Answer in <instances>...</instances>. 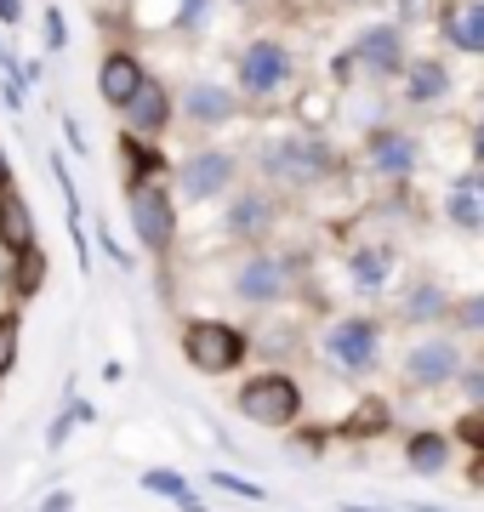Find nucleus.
Wrapping results in <instances>:
<instances>
[{"label": "nucleus", "mask_w": 484, "mask_h": 512, "mask_svg": "<svg viewBox=\"0 0 484 512\" xmlns=\"http://www.w3.org/2000/svg\"><path fill=\"white\" fill-rule=\"evenodd\" d=\"M40 512H75V490H52L40 501Z\"/></svg>", "instance_id": "nucleus-38"}, {"label": "nucleus", "mask_w": 484, "mask_h": 512, "mask_svg": "<svg viewBox=\"0 0 484 512\" xmlns=\"http://www.w3.org/2000/svg\"><path fill=\"white\" fill-rule=\"evenodd\" d=\"M6 188H18V183H12V154H6V143H0V194H6Z\"/></svg>", "instance_id": "nucleus-41"}, {"label": "nucleus", "mask_w": 484, "mask_h": 512, "mask_svg": "<svg viewBox=\"0 0 484 512\" xmlns=\"http://www.w3.org/2000/svg\"><path fill=\"white\" fill-rule=\"evenodd\" d=\"M18 342H23V319L18 308L0 313V376H12V365H18Z\"/></svg>", "instance_id": "nucleus-28"}, {"label": "nucleus", "mask_w": 484, "mask_h": 512, "mask_svg": "<svg viewBox=\"0 0 484 512\" xmlns=\"http://www.w3.org/2000/svg\"><path fill=\"white\" fill-rule=\"evenodd\" d=\"M467 148H473V171H484V114L473 120V131H467Z\"/></svg>", "instance_id": "nucleus-37"}, {"label": "nucleus", "mask_w": 484, "mask_h": 512, "mask_svg": "<svg viewBox=\"0 0 484 512\" xmlns=\"http://www.w3.org/2000/svg\"><path fill=\"white\" fill-rule=\"evenodd\" d=\"M376 427H388V404H382V399L359 404L354 416H348V427H342V433H348V439H359V433H376Z\"/></svg>", "instance_id": "nucleus-30"}, {"label": "nucleus", "mask_w": 484, "mask_h": 512, "mask_svg": "<svg viewBox=\"0 0 484 512\" xmlns=\"http://www.w3.org/2000/svg\"><path fill=\"white\" fill-rule=\"evenodd\" d=\"M245 177V160L234 148H194L183 160H171V194H183L188 205L228 200Z\"/></svg>", "instance_id": "nucleus-5"}, {"label": "nucleus", "mask_w": 484, "mask_h": 512, "mask_svg": "<svg viewBox=\"0 0 484 512\" xmlns=\"http://www.w3.org/2000/svg\"><path fill=\"white\" fill-rule=\"evenodd\" d=\"M240 92L234 86H223V80H211V74H194L183 92H177V114H183V126L194 131H223L240 120Z\"/></svg>", "instance_id": "nucleus-13"}, {"label": "nucleus", "mask_w": 484, "mask_h": 512, "mask_svg": "<svg viewBox=\"0 0 484 512\" xmlns=\"http://www.w3.org/2000/svg\"><path fill=\"white\" fill-rule=\"evenodd\" d=\"M40 239H35V211H29V200H23L18 188H6L0 194V251L6 256H23V251H35Z\"/></svg>", "instance_id": "nucleus-21"}, {"label": "nucleus", "mask_w": 484, "mask_h": 512, "mask_svg": "<svg viewBox=\"0 0 484 512\" xmlns=\"http://www.w3.org/2000/svg\"><path fill=\"white\" fill-rule=\"evenodd\" d=\"M285 217V205L274 188H262V183H240L234 194L223 200V217H217V228H223V239H234V245H257L262 251V239L280 228Z\"/></svg>", "instance_id": "nucleus-9"}, {"label": "nucleus", "mask_w": 484, "mask_h": 512, "mask_svg": "<svg viewBox=\"0 0 484 512\" xmlns=\"http://www.w3.org/2000/svg\"><path fill=\"white\" fill-rule=\"evenodd\" d=\"M245 353H251V336L240 325H228V319H188L183 325V359L200 376H228V370L245 365Z\"/></svg>", "instance_id": "nucleus-7"}, {"label": "nucleus", "mask_w": 484, "mask_h": 512, "mask_svg": "<svg viewBox=\"0 0 484 512\" xmlns=\"http://www.w3.org/2000/svg\"><path fill=\"white\" fill-rule=\"evenodd\" d=\"M251 171L274 194H308V188L331 183L336 171H342V154L331 148L325 131H274V137H257Z\"/></svg>", "instance_id": "nucleus-1"}, {"label": "nucleus", "mask_w": 484, "mask_h": 512, "mask_svg": "<svg viewBox=\"0 0 484 512\" xmlns=\"http://www.w3.org/2000/svg\"><path fill=\"white\" fill-rule=\"evenodd\" d=\"M46 274H52V256L40 251V245H35V251H23V256H12V296L29 302V296L46 285Z\"/></svg>", "instance_id": "nucleus-25"}, {"label": "nucleus", "mask_w": 484, "mask_h": 512, "mask_svg": "<svg viewBox=\"0 0 484 512\" xmlns=\"http://www.w3.org/2000/svg\"><path fill=\"white\" fill-rule=\"evenodd\" d=\"M450 86H456V74H450L445 57H410L405 74H399V103L405 109H433V103H445Z\"/></svg>", "instance_id": "nucleus-15"}, {"label": "nucleus", "mask_w": 484, "mask_h": 512, "mask_svg": "<svg viewBox=\"0 0 484 512\" xmlns=\"http://www.w3.org/2000/svg\"><path fill=\"white\" fill-rule=\"evenodd\" d=\"M126 222L131 239L149 256H171V245H177V194H171V183L126 188Z\"/></svg>", "instance_id": "nucleus-8"}, {"label": "nucleus", "mask_w": 484, "mask_h": 512, "mask_svg": "<svg viewBox=\"0 0 484 512\" xmlns=\"http://www.w3.org/2000/svg\"><path fill=\"white\" fill-rule=\"evenodd\" d=\"M23 23V0H0V29H18Z\"/></svg>", "instance_id": "nucleus-40"}, {"label": "nucleus", "mask_w": 484, "mask_h": 512, "mask_svg": "<svg viewBox=\"0 0 484 512\" xmlns=\"http://www.w3.org/2000/svg\"><path fill=\"white\" fill-rule=\"evenodd\" d=\"M234 6H251V0H234Z\"/></svg>", "instance_id": "nucleus-43"}, {"label": "nucleus", "mask_w": 484, "mask_h": 512, "mask_svg": "<svg viewBox=\"0 0 484 512\" xmlns=\"http://www.w3.org/2000/svg\"><path fill=\"white\" fill-rule=\"evenodd\" d=\"M120 160H126V188L166 183V171H171V160H160V154H154V143L131 137V131H120Z\"/></svg>", "instance_id": "nucleus-23"}, {"label": "nucleus", "mask_w": 484, "mask_h": 512, "mask_svg": "<svg viewBox=\"0 0 484 512\" xmlns=\"http://www.w3.org/2000/svg\"><path fill=\"white\" fill-rule=\"evenodd\" d=\"M302 268H308V251H251L234 262L228 291L251 313H268V308H280V302H291Z\"/></svg>", "instance_id": "nucleus-2"}, {"label": "nucleus", "mask_w": 484, "mask_h": 512, "mask_svg": "<svg viewBox=\"0 0 484 512\" xmlns=\"http://www.w3.org/2000/svg\"><path fill=\"white\" fill-rule=\"evenodd\" d=\"M450 319H456V330H484V291L479 296H456Z\"/></svg>", "instance_id": "nucleus-32"}, {"label": "nucleus", "mask_w": 484, "mask_h": 512, "mask_svg": "<svg viewBox=\"0 0 484 512\" xmlns=\"http://www.w3.org/2000/svg\"><path fill=\"white\" fill-rule=\"evenodd\" d=\"M0 80H23V63L12 57V46L0 40Z\"/></svg>", "instance_id": "nucleus-39"}, {"label": "nucleus", "mask_w": 484, "mask_h": 512, "mask_svg": "<svg viewBox=\"0 0 484 512\" xmlns=\"http://www.w3.org/2000/svg\"><path fill=\"white\" fill-rule=\"evenodd\" d=\"M137 484L149 495H160V501H171V507H183V512H205V495L194 490V478H183L177 467H143Z\"/></svg>", "instance_id": "nucleus-22"}, {"label": "nucleus", "mask_w": 484, "mask_h": 512, "mask_svg": "<svg viewBox=\"0 0 484 512\" xmlns=\"http://www.w3.org/2000/svg\"><path fill=\"white\" fill-rule=\"evenodd\" d=\"M319 359H325L336 376L365 382V376L382 365V319H376V313H342V319H331L325 336H319Z\"/></svg>", "instance_id": "nucleus-4"}, {"label": "nucleus", "mask_w": 484, "mask_h": 512, "mask_svg": "<svg viewBox=\"0 0 484 512\" xmlns=\"http://www.w3.org/2000/svg\"><path fill=\"white\" fill-rule=\"evenodd\" d=\"M120 114H126V131H131V137L154 143V137H166V131L177 126V92H171L160 74H149V80L137 86V97H131Z\"/></svg>", "instance_id": "nucleus-14"}, {"label": "nucleus", "mask_w": 484, "mask_h": 512, "mask_svg": "<svg viewBox=\"0 0 484 512\" xmlns=\"http://www.w3.org/2000/svg\"><path fill=\"white\" fill-rule=\"evenodd\" d=\"M450 308H456V296L439 285V279H410L405 291H399V302H393V319L399 325H445Z\"/></svg>", "instance_id": "nucleus-17"}, {"label": "nucleus", "mask_w": 484, "mask_h": 512, "mask_svg": "<svg viewBox=\"0 0 484 512\" xmlns=\"http://www.w3.org/2000/svg\"><path fill=\"white\" fill-rule=\"evenodd\" d=\"M234 410H240L245 421L268 427V433H280V427H297L302 421V387H297L291 370H257V376L240 382Z\"/></svg>", "instance_id": "nucleus-6"}, {"label": "nucleus", "mask_w": 484, "mask_h": 512, "mask_svg": "<svg viewBox=\"0 0 484 512\" xmlns=\"http://www.w3.org/2000/svg\"><path fill=\"white\" fill-rule=\"evenodd\" d=\"M80 421H97V404H86V399H75V393H69L63 416H57L52 427H46V450H63V444H69V433H75Z\"/></svg>", "instance_id": "nucleus-26"}, {"label": "nucleus", "mask_w": 484, "mask_h": 512, "mask_svg": "<svg viewBox=\"0 0 484 512\" xmlns=\"http://www.w3.org/2000/svg\"><path fill=\"white\" fill-rule=\"evenodd\" d=\"M348 512H376V507H348Z\"/></svg>", "instance_id": "nucleus-42"}, {"label": "nucleus", "mask_w": 484, "mask_h": 512, "mask_svg": "<svg viewBox=\"0 0 484 512\" xmlns=\"http://www.w3.org/2000/svg\"><path fill=\"white\" fill-rule=\"evenodd\" d=\"M143 80H149V69H143V57L137 52H109L103 57V69H97V97H103L109 109H126Z\"/></svg>", "instance_id": "nucleus-20"}, {"label": "nucleus", "mask_w": 484, "mask_h": 512, "mask_svg": "<svg viewBox=\"0 0 484 512\" xmlns=\"http://www.w3.org/2000/svg\"><path fill=\"white\" fill-rule=\"evenodd\" d=\"M359 148H365V171L382 177V183H410L422 171V137L405 126H393V120L365 126V143Z\"/></svg>", "instance_id": "nucleus-11"}, {"label": "nucleus", "mask_w": 484, "mask_h": 512, "mask_svg": "<svg viewBox=\"0 0 484 512\" xmlns=\"http://www.w3.org/2000/svg\"><path fill=\"white\" fill-rule=\"evenodd\" d=\"M445 222L456 234H484V171H462L445 188Z\"/></svg>", "instance_id": "nucleus-19"}, {"label": "nucleus", "mask_w": 484, "mask_h": 512, "mask_svg": "<svg viewBox=\"0 0 484 512\" xmlns=\"http://www.w3.org/2000/svg\"><path fill=\"white\" fill-rule=\"evenodd\" d=\"M467 370V353L456 336H445V330H428L422 342H410L405 359H399V376H405V387H416V393H439V387H456V376Z\"/></svg>", "instance_id": "nucleus-10"}, {"label": "nucleus", "mask_w": 484, "mask_h": 512, "mask_svg": "<svg viewBox=\"0 0 484 512\" xmlns=\"http://www.w3.org/2000/svg\"><path fill=\"white\" fill-rule=\"evenodd\" d=\"M211 6H217V0H177V12H171V29H177V35H200L205 18H211Z\"/></svg>", "instance_id": "nucleus-29"}, {"label": "nucleus", "mask_w": 484, "mask_h": 512, "mask_svg": "<svg viewBox=\"0 0 484 512\" xmlns=\"http://www.w3.org/2000/svg\"><path fill=\"white\" fill-rule=\"evenodd\" d=\"M439 40L462 57H484V0H450L439 12Z\"/></svg>", "instance_id": "nucleus-18"}, {"label": "nucleus", "mask_w": 484, "mask_h": 512, "mask_svg": "<svg viewBox=\"0 0 484 512\" xmlns=\"http://www.w3.org/2000/svg\"><path fill=\"white\" fill-rule=\"evenodd\" d=\"M348 262V285H354V296H382L393 285V274H399V251L393 245H382V239H371V245H354V251L342 256Z\"/></svg>", "instance_id": "nucleus-16"}, {"label": "nucleus", "mask_w": 484, "mask_h": 512, "mask_svg": "<svg viewBox=\"0 0 484 512\" xmlns=\"http://www.w3.org/2000/svg\"><path fill=\"white\" fill-rule=\"evenodd\" d=\"M325 439H331L325 427H302V433H297V450H302V456H325Z\"/></svg>", "instance_id": "nucleus-35"}, {"label": "nucleus", "mask_w": 484, "mask_h": 512, "mask_svg": "<svg viewBox=\"0 0 484 512\" xmlns=\"http://www.w3.org/2000/svg\"><path fill=\"white\" fill-rule=\"evenodd\" d=\"M63 137H69V148H75V154H92V137L80 131V120H75V114H63Z\"/></svg>", "instance_id": "nucleus-36"}, {"label": "nucleus", "mask_w": 484, "mask_h": 512, "mask_svg": "<svg viewBox=\"0 0 484 512\" xmlns=\"http://www.w3.org/2000/svg\"><path fill=\"white\" fill-rule=\"evenodd\" d=\"M291 86H297V57H291V46L280 35L245 40L240 57H234V92H240V103H280Z\"/></svg>", "instance_id": "nucleus-3"}, {"label": "nucleus", "mask_w": 484, "mask_h": 512, "mask_svg": "<svg viewBox=\"0 0 484 512\" xmlns=\"http://www.w3.org/2000/svg\"><path fill=\"white\" fill-rule=\"evenodd\" d=\"M348 63H359L371 86L399 80V74H405V63H410L405 23H365V29L354 35V46H348Z\"/></svg>", "instance_id": "nucleus-12"}, {"label": "nucleus", "mask_w": 484, "mask_h": 512, "mask_svg": "<svg viewBox=\"0 0 484 512\" xmlns=\"http://www.w3.org/2000/svg\"><path fill=\"white\" fill-rule=\"evenodd\" d=\"M456 444H467V450L484 456V410H462L456 416Z\"/></svg>", "instance_id": "nucleus-31"}, {"label": "nucleus", "mask_w": 484, "mask_h": 512, "mask_svg": "<svg viewBox=\"0 0 484 512\" xmlns=\"http://www.w3.org/2000/svg\"><path fill=\"white\" fill-rule=\"evenodd\" d=\"M205 484H211V490H223V495H240V501H251V507H262V501H268V490H262L257 478L228 473V467H211V473H205Z\"/></svg>", "instance_id": "nucleus-27"}, {"label": "nucleus", "mask_w": 484, "mask_h": 512, "mask_svg": "<svg viewBox=\"0 0 484 512\" xmlns=\"http://www.w3.org/2000/svg\"><path fill=\"white\" fill-rule=\"evenodd\" d=\"M456 387L473 399V410H484V365H467L462 376H456Z\"/></svg>", "instance_id": "nucleus-34"}, {"label": "nucleus", "mask_w": 484, "mask_h": 512, "mask_svg": "<svg viewBox=\"0 0 484 512\" xmlns=\"http://www.w3.org/2000/svg\"><path fill=\"white\" fill-rule=\"evenodd\" d=\"M69 46V29H63V6H46V52H63Z\"/></svg>", "instance_id": "nucleus-33"}, {"label": "nucleus", "mask_w": 484, "mask_h": 512, "mask_svg": "<svg viewBox=\"0 0 484 512\" xmlns=\"http://www.w3.org/2000/svg\"><path fill=\"white\" fill-rule=\"evenodd\" d=\"M405 467L410 473H422V478H439L450 467V439L445 433H433V427H416L405 439Z\"/></svg>", "instance_id": "nucleus-24"}]
</instances>
